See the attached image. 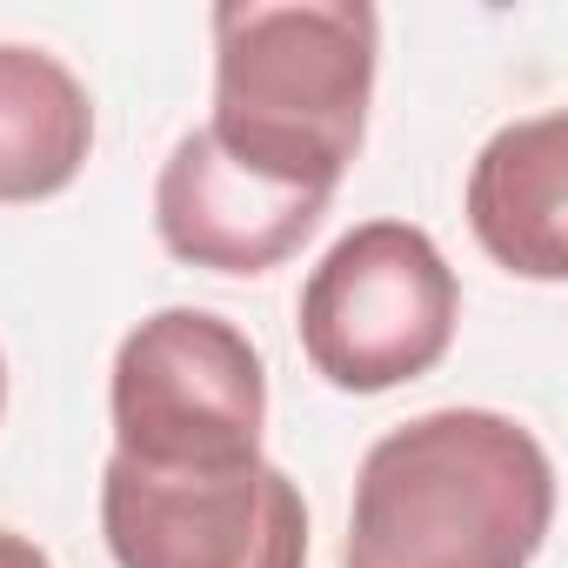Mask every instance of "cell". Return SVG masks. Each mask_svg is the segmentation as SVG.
Instances as JSON below:
<instances>
[{
	"label": "cell",
	"mask_w": 568,
	"mask_h": 568,
	"mask_svg": "<svg viewBox=\"0 0 568 568\" xmlns=\"http://www.w3.org/2000/svg\"><path fill=\"white\" fill-rule=\"evenodd\" d=\"M548 521V448L495 408H435L362 455L342 568H528Z\"/></svg>",
	"instance_id": "obj_1"
},
{
	"label": "cell",
	"mask_w": 568,
	"mask_h": 568,
	"mask_svg": "<svg viewBox=\"0 0 568 568\" xmlns=\"http://www.w3.org/2000/svg\"><path fill=\"white\" fill-rule=\"evenodd\" d=\"M375 61L368 0H221L207 134L227 161L335 201L368 134Z\"/></svg>",
	"instance_id": "obj_2"
},
{
	"label": "cell",
	"mask_w": 568,
	"mask_h": 568,
	"mask_svg": "<svg viewBox=\"0 0 568 568\" xmlns=\"http://www.w3.org/2000/svg\"><path fill=\"white\" fill-rule=\"evenodd\" d=\"M114 455L161 475L241 468L261 462L267 428V368L261 348L207 315V308H161L114 348Z\"/></svg>",
	"instance_id": "obj_3"
},
{
	"label": "cell",
	"mask_w": 568,
	"mask_h": 568,
	"mask_svg": "<svg viewBox=\"0 0 568 568\" xmlns=\"http://www.w3.org/2000/svg\"><path fill=\"white\" fill-rule=\"evenodd\" d=\"M462 322L455 267L415 221L348 227L302 288V348L342 395H388L422 382Z\"/></svg>",
	"instance_id": "obj_4"
},
{
	"label": "cell",
	"mask_w": 568,
	"mask_h": 568,
	"mask_svg": "<svg viewBox=\"0 0 568 568\" xmlns=\"http://www.w3.org/2000/svg\"><path fill=\"white\" fill-rule=\"evenodd\" d=\"M101 535L114 568H308V501L274 462L161 475L114 455Z\"/></svg>",
	"instance_id": "obj_5"
},
{
	"label": "cell",
	"mask_w": 568,
	"mask_h": 568,
	"mask_svg": "<svg viewBox=\"0 0 568 568\" xmlns=\"http://www.w3.org/2000/svg\"><path fill=\"white\" fill-rule=\"evenodd\" d=\"M328 194L281 187L214 148L207 128L181 134L154 181V234L174 261L207 274H267L322 227Z\"/></svg>",
	"instance_id": "obj_6"
},
{
	"label": "cell",
	"mask_w": 568,
	"mask_h": 568,
	"mask_svg": "<svg viewBox=\"0 0 568 568\" xmlns=\"http://www.w3.org/2000/svg\"><path fill=\"white\" fill-rule=\"evenodd\" d=\"M468 227L521 281L568 274V114L508 121L468 168Z\"/></svg>",
	"instance_id": "obj_7"
},
{
	"label": "cell",
	"mask_w": 568,
	"mask_h": 568,
	"mask_svg": "<svg viewBox=\"0 0 568 568\" xmlns=\"http://www.w3.org/2000/svg\"><path fill=\"white\" fill-rule=\"evenodd\" d=\"M94 148V101L48 48L0 41V207L74 187Z\"/></svg>",
	"instance_id": "obj_8"
},
{
	"label": "cell",
	"mask_w": 568,
	"mask_h": 568,
	"mask_svg": "<svg viewBox=\"0 0 568 568\" xmlns=\"http://www.w3.org/2000/svg\"><path fill=\"white\" fill-rule=\"evenodd\" d=\"M0 568H54V561H48L41 541H28V535H14V528H0Z\"/></svg>",
	"instance_id": "obj_9"
},
{
	"label": "cell",
	"mask_w": 568,
	"mask_h": 568,
	"mask_svg": "<svg viewBox=\"0 0 568 568\" xmlns=\"http://www.w3.org/2000/svg\"><path fill=\"white\" fill-rule=\"evenodd\" d=\"M0 408H8V362H0Z\"/></svg>",
	"instance_id": "obj_10"
}]
</instances>
